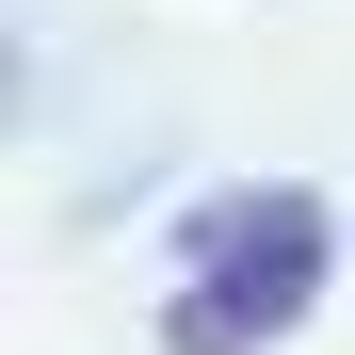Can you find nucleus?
<instances>
[{
  "label": "nucleus",
  "instance_id": "nucleus-1",
  "mask_svg": "<svg viewBox=\"0 0 355 355\" xmlns=\"http://www.w3.org/2000/svg\"><path fill=\"white\" fill-rule=\"evenodd\" d=\"M307 291H323V210L291 178L226 194V210H194V275L162 291V355H259L307 323Z\"/></svg>",
  "mask_w": 355,
  "mask_h": 355
}]
</instances>
